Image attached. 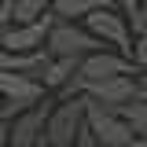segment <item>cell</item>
Here are the masks:
<instances>
[{"label": "cell", "instance_id": "4", "mask_svg": "<svg viewBox=\"0 0 147 147\" xmlns=\"http://www.w3.org/2000/svg\"><path fill=\"white\" fill-rule=\"evenodd\" d=\"M118 74H136V66L129 63V55L114 52V48H96V52L77 59L74 77L81 81V92H85L88 81H103V77H118Z\"/></svg>", "mask_w": 147, "mask_h": 147}, {"label": "cell", "instance_id": "9", "mask_svg": "<svg viewBox=\"0 0 147 147\" xmlns=\"http://www.w3.org/2000/svg\"><path fill=\"white\" fill-rule=\"evenodd\" d=\"M74 70H77V59L74 55H48L44 66H40V74H37V81L44 85V92H55V88H63L74 77Z\"/></svg>", "mask_w": 147, "mask_h": 147}, {"label": "cell", "instance_id": "12", "mask_svg": "<svg viewBox=\"0 0 147 147\" xmlns=\"http://www.w3.org/2000/svg\"><path fill=\"white\" fill-rule=\"evenodd\" d=\"M121 118L129 121V129H132V136H144L147 140V99H132V103H125L121 107Z\"/></svg>", "mask_w": 147, "mask_h": 147}, {"label": "cell", "instance_id": "1", "mask_svg": "<svg viewBox=\"0 0 147 147\" xmlns=\"http://www.w3.org/2000/svg\"><path fill=\"white\" fill-rule=\"evenodd\" d=\"M85 125V96H66L48 107L44 118V144L48 147H70L74 136Z\"/></svg>", "mask_w": 147, "mask_h": 147}, {"label": "cell", "instance_id": "7", "mask_svg": "<svg viewBox=\"0 0 147 147\" xmlns=\"http://www.w3.org/2000/svg\"><path fill=\"white\" fill-rule=\"evenodd\" d=\"M81 96H88L96 103H107V107H125L136 99V74H118V77H103V81H88Z\"/></svg>", "mask_w": 147, "mask_h": 147}, {"label": "cell", "instance_id": "10", "mask_svg": "<svg viewBox=\"0 0 147 147\" xmlns=\"http://www.w3.org/2000/svg\"><path fill=\"white\" fill-rule=\"evenodd\" d=\"M44 59L48 52L44 48H37V52H7V48H0V70H11V74H40L44 66Z\"/></svg>", "mask_w": 147, "mask_h": 147}, {"label": "cell", "instance_id": "18", "mask_svg": "<svg viewBox=\"0 0 147 147\" xmlns=\"http://www.w3.org/2000/svg\"><path fill=\"white\" fill-rule=\"evenodd\" d=\"M103 4H110V7H118V11H125V7H132L136 0H103Z\"/></svg>", "mask_w": 147, "mask_h": 147}, {"label": "cell", "instance_id": "5", "mask_svg": "<svg viewBox=\"0 0 147 147\" xmlns=\"http://www.w3.org/2000/svg\"><path fill=\"white\" fill-rule=\"evenodd\" d=\"M48 107L52 99H37L26 110H18L15 118L7 121V147H30L37 140H44V118H48Z\"/></svg>", "mask_w": 147, "mask_h": 147}, {"label": "cell", "instance_id": "16", "mask_svg": "<svg viewBox=\"0 0 147 147\" xmlns=\"http://www.w3.org/2000/svg\"><path fill=\"white\" fill-rule=\"evenodd\" d=\"M70 147H103V144H99V140H96V136H92L88 129L81 125V132H77V136H74V144H70Z\"/></svg>", "mask_w": 147, "mask_h": 147}, {"label": "cell", "instance_id": "14", "mask_svg": "<svg viewBox=\"0 0 147 147\" xmlns=\"http://www.w3.org/2000/svg\"><path fill=\"white\" fill-rule=\"evenodd\" d=\"M125 26L132 37L147 33V0H136L132 7H125Z\"/></svg>", "mask_w": 147, "mask_h": 147}, {"label": "cell", "instance_id": "21", "mask_svg": "<svg viewBox=\"0 0 147 147\" xmlns=\"http://www.w3.org/2000/svg\"><path fill=\"white\" fill-rule=\"evenodd\" d=\"M30 147H48V144H44V140H37V144H30Z\"/></svg>", "mask_w": 147, "mask_h": 147}, {"label": "cell", "instance_id": "22", "mask_svg": "<svg viewBox=\"0 0 147 147\" xmlns=\"http://www.w3.org/2000/svg\"><path fill=\"white\" fill-rule=\"evenodd\" d=\"M0 4H4V0H0Z\"/></svg>", "mask_w": 147, "mask_h": 147}, {"label": "cell", "instance_id": "13", "mask_svg": "<svg viewBox=\"0 0 147 147\" xmlns=\"http://www.w3.org/2000/svg\"><path fill=\"white\" fill-rule=\"evenodd\" d=\"M52 0H11V22H37Z\"/></svg>", "mask_w": 147, "mask_h": 147}, {"label": "cell", "instance_id": "20", "mask_svg": "<svg viewBox=\"0 0 147 147\" xmlns=\"http://www.w3.org/2000/svg\"><path fill=\"white\" fill-rule=\"evenodd\" d=\"M0 147H7V121H0Z\"/></svg>", "mask_w": 147, "mask_h": 147}, {"label": "cell", "instance_id": "6", "mask_svg": "<svg viewBox=\"0 0 147 147\" xmlns=\"http://www.w3.org/2000/svg\"><path fill=\"white\" fill-rule=\"evenodd\" d=\"M52 22H55L52 11H44L37 22H7L0 30V48H7V52H37V48H44V33H48Z\"/></svg>", "mask_w": 147, "mask_h": 147}, {"label": "cell", "instance_id": "2", "mask_svg": "<svg viewBox=\"0 0 147 147\" xmlns=\"http://www.w3.org/2000/svg\"><path fill=\"white\" fill-rule=\"evenodd\" d=\"M96 48H107V44L96 40L81 22L55 18L52 26H48V33H44V52L48 55H74V59H81V55L96 52Z\"/></svg>", "mask_w": 147, "mask_h": 147}, {"label": "cell", "instance_id": "3", "mask_svg": "<svg viewBox=\"0 0 147 147\" xmlns=\"http://www.w3.org/2000/svg\"><path fill=\"white\" fill-rule=\"evenodd\" d=\"M81 26L88 30L96 40H103L107 48H114V52H129V44H132V33H129L125 26V11H118V7H110V4H99L96 11H88V15L81 18Z\"/></svg>", "mask_w": 147, "mask_h": 147}, {"label": "cell", "instance_id": "11", "mask_svg": "<svg viewBox=\"0 0 147 147\" xmlns=\"http://www.w3.org/2000/svg\"><path fill=\"white\" fill-rule=\"evenodd\" d=\"M103 0H52L48 4V11H52L55 18H66V22H81V18L88 15V11H96Z\"/></svg>", "mask_w": 147, "mask_h": 147}, {"label": "cell", "instance_id": "17", "mask_svg": "<svg viewBox=\"0 0 147 147\" xmlns=\"http://www.w3.org/2000/svg\"><path fill=\"white\" fill-rule=\"evenodd\" d=\"M136 96L147 99V70H136Z\"/></svg>", "mask_w": 147, "mask_h": 147}, {"label": "cell", "instance_id": "8", "mask_svg": "<svg viewBox=\"0 0 147 147\" xmlns=\"http://www.w3.org/2000/svg\"><path fill=\"white\" fill-rule=\"evenodd\" d=\"M0 96L4 99H18V103H37L44 99V85L37 81L33 74H11V70H0Z\"/></svg>", "mask_w": 147, "mask_h": 147}, {"label": "cell", "instance_id": "15", "mask_svg": "<svg viewBox=\"0 0 147 147\" xmlns=\"http://www.w3.org/2000/svg\"><path fill=\"white\" fill-rule=\"evenodd\" d=\"M129 63L136 66V70H147V33H140V37H132V44H129Z\"/></svg>", "mask_w": 147, "mask_h": 147}, {"label": "cell", "instance_id": "19", "mask_svg": "<svg viewBox=\"0 0 147 147\" xmlns=\"http://www.w3.org/2000/svg\"><path fill=\"white\" fill-rule=\"evenodd\" d=\"M121 147H147V140H144V136H132V140H125Z\"/></svg>", "mask_w": 147, "mask_h": 147}]
</instances>
